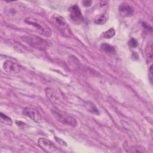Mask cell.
Returning a JSON list of instances; mask_svg holds the SVG:
<instances>
[{
    "mask_svg": "<svg viewBox=\"0 0 153 153\" xmlns=\"http://www.w3.org/2000/svg\"><path fill=\"white\" fill-rule=\"evenodd\" d=\"M22 113L24 115L30 118L36 123H39L41 120V116L40 113L34 108L30 107H26L23 109Z\"/></svg>",
    "mask_w": 153,
    "mask_h": 153,
    "instance_id": "cell-7",
    "label": "cell"
},
{
    "mask_svg": "<svg viewBox=\"0 0 153 153\" xmlns=\"http://www.w3.org/2000/svg\"><path fill=\"white\" fill-rule=\"evenodd\" d=\"M128 45L131 48H135L137 45V42L134 38H131L128 42Z\"/></svg>",
    "mask_w": 153,
    "mask_h": 153,
    "instance_id": "cell-17",
    "label": "cell"
},
{
    "mask_svg": "<svg viewBox=\"0 0 153 153\" xmlns=\"http://www.w3.org/2000/svg\"><path fill=\"white\" fill-rule=\"evenodd\" d=\"M45 94L48 100L54 105L58 104L60 102V99L56 93L51 88L47 87L45 89Z\"/></svg>",
    "mask_w": 153,
    "mask_h": 153,
    "instance_id": "cell-9",
    "label": "cell"
},
{
    "mask_svg": "<svg viewBox=\"0 0 153 153\" xmlns=\"http://www.w3.org/2000/svg\"><path fill=\"white\" fill-rule=\"evenodd\" d=\"M16 124H17V125L19 127H20V128H25V127H27V125L26 124V123H23V122H22V121H16Z\"/></svg>",
    "mask_w": 153,
    "mask_h": 153,
    "instance_id": "cell-18",
    "label": "cell"
},
{
    "mask_svg": "<svg viewBox=\"0 0 153 153\" xmlns=\"http://www.w3.org/2000/svg\"><path fill=\"white\" fill-rule=\"evenodd\" d=\"M56 138V140H57V142H59V143H60V145H66V144H65L66 143L63 140H61L60 139L58 138V137H55Z\"/></svg>",
    "mask_w": 153,
    "mask_h": 153,
    "instance_id": "cell-21",
    "label": "cell"
},
{
    "mask_svg": "<svg viewBox=\"0 0 153 153\" xmlns=\"http://www.w3.org/2000/svg\"><path fill=\"white\" fill-rule=\"evenodd\" d=\"M115 33V31L114 28L111 27L108 30H106L105 32L103 33V36L105 38H112Z\"/></svg>",
    "mask_w": 153,
    "mask_h": 153,
    "instance_id": "cell-15",
    "label": "cell"
},
{
    "mask_svg": "<svg viewBox=\"0 0 153 153\" xmlns=\"http://www.w3.org/2000/svg\"><path fill=\"white\" fill-rule=\"evenodd\" d=\"M146 55L147 57L149 59V60H152V44H149L148 45V47H146L145 50Z\"/></svg>",
    "mask_w": 153,
    "mask_h": 153,
    "instance_id": "cell-16",
    "label": "cell"
},
{
    "mask_svg": "<svg viewBox=\"0 0 153 153\" xmlns=\"http://www.w3.org/2000/svg\"><path fill=\"white\" fill-rule=\"evenodd\" d=\"M22 68V66L17 63L7 60L3 64L4 70L8 74H16L19 72Z\"/></svg>",
    "mask_w": 153,
    "mask_h": 153,
    "instance_id": "cell-6",
    "label": "cell"
},
{
    "mask_svg": "<svg viewBox=\"0 0 153 153\" xmlns=\"http://www.w3.org/2000/svg\"><path fill=\"white\" fill-rule=\"evenodd\" d=\"M102 50L104 51L105 52L109 54H114L115 53V48L111 45L106 44V43H103L100 46Z\"/></svg>",
    "mask_w": 153,
    "mask_h": 153,
    "instance_id": "cell-12",
    "label": "cell"
},
{
    "mask_svg": "<svg viewBox=\"0 0 153 153\" xmlns=\"http://www.w3.org/2000/svg\"><path fill=\"white\" fill-rule=\"evenodd\" d=\"M108 20V17L106 14H102L96 19L94 23L97 25H103Z\"/></svg>",
    "mask_w": 153,
    "mask_h": 153,
    "instance_id": "cell-14",
    "label": "cell"
},
{
    "mask_svg": "<svg viewBox=\"0 0 153 153\" xmlns=\"http://www.w3.org/2000/svg\"><path fill=\"white\" fill-rule=\"evenodd\" d=\"M69 17L71 21H72L76 25L80 24L83 21V16L82 13L76 5H74L69 8Z\"/></svg>",
    "mask_w": 153,
    "mask_h": 153,
    "instance_id": "cell-5",
    "label": "cell"
},
{
    "mask_svg": "<svg viewBox=\"0 0 153 153\" xmlns=\"http://www.w3.org/2000/svg\"><path fill=\"white\" fill-rule=\"evenodd\" d=\"M20 39L30 46L39 50H45L48 47V44L45 40L36 36L25 35L21 36Z\"/></svg>",
    "mask_w": 153,
    "mask_h": 153,
    "instance_id": "cell-3",
    "label": "cell"
},
{
    "mask_svg": "<svg viewBox=\"0 0 153 153\" xmlns=\"http://www.w3.org/2000/svg\"><path fill=\"white\" fill-rule=\"evenodd\" d=\"M38 145L44 151L47 152H51L56 150V146L53 143L45 138L41 137L38 140Z\"/></svg>",
    "mask_w": 153,
    "mask_h": 153,
    "instance_id": "cell-8",
    "label": "cell"
},
{
    "mask_svg": "<svg viewBox=\"0 0 153 153\" xmlns=\"http://www.w3.org/2000/svg\"><path fill=\"white\" fill-rule=\"evenodd\" d=\"M119 12L123 17H129L133 14V10L128 4L123 2L119 7Z\"/></svg>",
    "mask_w": 153,
    "mask_h": 153,
    "instance_id": "cell-10",
    "label": "cell"
},
{
    "mask_svg": "<svg viewBox=\"0 0 153 153\" xmlns=\"http://www.w3.org/2000/svg\"><path fill=\"white\" fill-rule=\"evenodd\" d=\"M85 108L87 109L92 114H94L95 115H99V111L98 109L96 107V106L90 102H87L85 103Z\"/></svg>",
    "mask_w": 153,
    "mask_h": 153,
    "instance_id": "cell-11",
    "label": "cell"
},
{
    "mask_svg": "<svg viewBox=\"0 0 153 153\" xmlns=\"http://www.w3.org/2000/svg\"><path fill=\"white\" fill-rule=\"evenodd\" d=\"M0 117H1V122L3 123L4 124H5L6 125H8V126H11L13 122H12L11 119L10 117H8V116H7L6 115L1 112Z\"/></svg>",
    "mask_w": 153,
    "mask_h": 153,
    "instance_id": "cell-13",
    "label": "cell"
},
{
    "mask_svg": "<svg viewBox=\"0 0 153 153\" xmlns=\"http://www.w3.org/2000/svg\"><path fill=\"white\" fill-rule=\"evenodd\" d=\"M53 19L59 29L63 35L67 36L71 35V32L69 29V26L63 17L59 14H56L53 16Z\"/></svg>",
    "mask_w": 153,
    "mask_h": 153,
    "instance_id": "cell-4",
    "label": "cell"
},
{
    "mask_svg": "<svg viewBox=\"0 0 153 153\" xmlns=\"http://www.w3.org/2000/svg\"><path fill=\"white\" fill-rule=\"evenodd\" d=\"M92 4V1H82V4L84 7H90Z\"/></svg>",
    "mask_w": 153,
    "mask_h": 153,
    "instance_id": "cell-19",
    "label": "cell"
},
{
    "mask_svg": "<svg viewBox=\"0 0 153 153\" xmlns=\"http://www.w3.org/2000/svg\"><path fill=\"white\" fill-rule=\"evenodd\" d=\"M25 22L34 26L42 35L50 37L51 35V31L50 27L42 20L35 17H28L26 19Z\"/></svg>",
    "mask_w": 153,
    "mask_h": 153,
    "instance_id": "cell-2",
    "label": "cell"
},
{
    "mask_svg": "<svg viewBox=\"0 0 153 153\" xmlns=\"http://www.w3.org/2000/svg\"><path fill=\"white\" fill-rule=\"evenodd\" d=\"M51 112L56 120L60 123L74 127L77 126L78 123L76 119L68 115L65 112L62 111L56 107L52 108L51 109Z\"/></svg>",
    "mask_w": 153,
    "mask_h": 153,
    "instance_id": "cell-1",
    "label": "cell"
},
{
    "mask_svg": "<svg viewBox=\"0 0 153 153\" xmlns=\"http://www.w3.org/2000/svg\"><path fill=\"white\" fill-rule=\"evenodd\" d=\"M149 79H150V81L151 82H152V66L151 65L149 68Z\"/></svg>",
    "mask_w": 153,
    "mask_h": 153,
    "instance_id": "cell-20",
    "label": "cell"
}]
</instances>
